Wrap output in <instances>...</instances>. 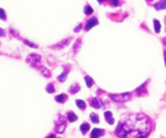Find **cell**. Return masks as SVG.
Instances as JSON below:
<instances>
[{"label": "cell", "mask_w": 166, "mask_h": 138, "mask_svg": "<svg viewBox=\"0 0 166 138\" xmlns=\"http://www.w3.org/2000/svg\"><path fill=\"white\" fill-rule=\"evenodd\" d=\"M152 130L151 119L144 113L129 115L116 126L115 134L120 138H126L129 134L137 132L134 138H146Z\"/></svg>", "instance_id": "cell-1"}, {"label": "cell", "mask_w": 166, "mask_h": 138, "mask_svg": "<svg viewBox=\"0 0 166 138\" xmlns=\"http://www.w3.org/2000/svg\"><path fill=\"white\" fill-rule=\"evenodd\" d=\"M26 63H27L31 67H33V69L38 70V71H39V72H40L44 77H46V78L51 77L50 71H49L46 67H44V66L42 65V57H40L39 54L31 53L30 56H27V58H26Z\"/></svg>", "instance_id": "cell-2"}, {"label": "cell", "mask_w": 166, "mask_h": 138, "mask_svg": "<svg viewBox=\"0 0 166 138\" xmlns=\"http://www.w3.org/2000/svg\"><path fill=\"white\" fill-rule=\"evenodd\" d=\"M67 121L68 119H65L63 115H59L57 117V119L55 122V132L56 134H63L65 131V129H67Z\"/></svg>", "instance_id": "cell-3"}, {"label": "cell", "mask_w": 166, "mask_h": 138, "mask_svg": "<svg viewBox=\"0 0 166 138\" xmlns=\"http://www.w3.org/2000/svg\"><path fill=\"white\" fill-rule=\"evenodd\" d=\"M132 95L129 92H125V93H120V95H109V98L116 103H126L131 99Z\"/></svg>", "instance_id": "cell-4"}, {"label": "cell", "mask_w": 166, "mask_h": 138, "mask_svg": "<svg viewBox=\"0 0 166 138\" xmlns=\"http://www.w3.org/2000/svg\"><path fill=\"white\" fill-rule=\"evenodd\" d=\"M148 85V80H146L144 84H141L139 87H137L135 90V95L138 97H141V96H146L147 95V90H146V86Z\"/></svg>", "instance_id": "cell-5"}, {"label": "cell", "mask_w": 166, "mask_h": 138, "mask_svg": "<svg viewBox=\"0 0 166 138\" xmlns=\"http://www.w3.org/2000/svg\"><path fill=\"white\" fill-rule=\"evenodd\" d=\"M96 25H98V20H97V18L93 17V18H90V19L87 20V22H85V25H84V30H85V31H89V30H91L93 27H95Z\"/></svg>", "instance_id": "cell-6"}, {"label": "cell", "mask_w": 166, "mask_h": 138, "mask_svg": "<svg viewBox=\"0 0 166 138\" xmlns=\"http://www.w3.org/2000/svg\"><path fill=\"white\" fill-rule=\"evenodd\" d=\"M70 41H71V38H67V39H64V40L59 41L57 45L51 46V48H54V50H62V48H64L65 46H68Z\"/></svg>", "instance_id": "cell-7"}, {"label": "cell", "mask_w": 166, "mask_h": 138, "mask_svg": "<svg viewBox=\"0 0 166 138\" xmlns=\"http://www.w3.org/2000/svg\"><path fill=\"white\" fill-rule=\"evenodd\" d=\"M89 104L94 108V109H100L102 106H104V104L102 103V100H100L98 98H90L89 100Z\"/></svg>", "instance_id": "cell-8"}, {"label": "cell", "mask_w": 166, "mask_h": 138, "mask_svg": "<svg viewBox=\"0 0 166 138\" xmlns=\"http://www.w3.org/2000/svg\"><path fill=\"white\" fill-rule=\"evenodd\" d=\"M104 135V130L102 129H98V128H95L91 130V134H90V138H100Z\"/></svg>", "instance_id": "cell-9"}, {"label": "cell", "mask_w": 166, "mask_h": 138, "mask_svg": "<svg viewBox=\"0 0 166 138\" xmlns=\"http://www.w3.org/2000/svg\"><path fill=\"white\" fill-rule=\"evenodd\" d=\"M104 118H106V121H107V123L109 124V125H113L114 124V118H113V113L110 112V111H106L104 112Z\"/></svg>", "instance_id": "cell-10"}, {"label": "cell", "mask_w": 166, "mask_h": 138, "mask_svg": "<svg viewBox=\"0 0 166 138\" xmlns=\"http://www.w3.org/2000/svg\"><path fill=\"white\" fill-rule=\"evenodd\" d=\"M68 73H69V70L65 67V69H64V71H63V72H62V73L57 77V80H58V82H61V83L65 82V79H67V77H68Z\"/></svg>", "instance_id": "cell-11"}, {"label": "cell", "mask_w": 166, "mask_h": 138, "mask_svg": "<svg viewBox=\"0 0 166 138\" xmlns=\"http://www.w3.org/2000/svg\"><path fill=\"white\" fill-rule=\"evenodd\" d=\"M55 100L57 103H65L68 100V96L65 93H61V95H58V96L55 97Z\"/></svg>", "instance_id": "cell-12"}, {"label": "cell", "mask_w": 166, "mask_h": 138, "mask_svg": "<svg viewBox=\"0 0 166 138\" xmlns=\"http://www.w3.org/2000/svg\"><path fill=\"white\" fill-rule=\"evenodd\" d=\"M81 90V86L77 84V83H75V84H73L70 87H69V92L71 93V95H75V93H77L79 91Z\"/></svg>", "instance_id": "cell-13"}, {"label": "cell", "mask_w": 166, "mask_h": 138, "mask_svg": "<svg viewBox=\"0 0 166 138\" xmlns=\"http://www.w3.org/2000/svg\"><path fill=\"white\" fill-rule=\"evenodd\" d=\"M154 8L157 11H162V9H166V0H160L159 2H157L154 5Z\"/></svg>", "instance_id": "cell-14"}, {"label": "cell", "mask_w": 166, "mask_h": 138, "mask_svg": "<svg viewBox=\"0 0 166 138\" xmlns=\"http://www.w3.org/2000/svg\"><path fill=\"white\" fill-rule=\"evenodd\" d=\"M67 119H68L69 122L74 123V122H76V121H77V116H76L73 111H69V112L67 113Z\"/></svg>", "instance_id": "cell-15"}, {"label": "cell", "mask_w": 166, "mask_h": 138, "mask_svg": "<svg viewBox=\"0 0 166 138\" xmlns=\"http://www.w3.org/2000/svg\"><path fill=\"white\" fill-rule=\"evenodd\" d=\"M80 130H81L82 135H85L90 130V125L88 123H83V124H81V126H80Z\"/></svg>", "instance_id": "cell-16"}, {"label": "cell", "mask_w": 166, "mask_h": 138, "mask_svg": "<svg viewBox=\"0 0 166 138\" xmlns=\"http://www.w3.org/2000/svg\"><path fill=\"white\" fill-rule=\"evenodd\" d=\"M84 80H85V84H87V86H88L89 89L94 85V80H93L91 77H89V76H84Z\"/></svg>", "instance_id": "cell-17"}, {"label": "cell", "mask_w": 166, "mask_h": 138, "mask_svg": "<svg viewBox=\"0 0 166 138\" xmlns=\"http://www.w3.org/2000/svg\"><path fill=\"white\" fill-rule=\"evenodd\" d=\"M76 105H77L79 109H81V110H85V108H87L85 102L82 100V99H76Z\"/></svg>", "instance_id": "cell-18"}, {"label": "cell", "mask_w": 166, "mask_h": 138, "mask_svg": "<svg viewBox=\"0 0 166 138\" xmlns=\"http://www.w3.org/2000/svg\"><path fill=\"white\" fill-rule=\"evenodd\" d=\"M83 12H84V14H87V15H90V14H93L94 9L91 8V6H89V5H85V6H84V9H83Z\"/></svg>", "instance_id": "cell-19"}, {"label": "cell", "mask_w": 166, "mask_h": 138, "mask_svg": "<svg viewBox=\"0 0 166 138\" xmlns=\"http://www.w3.org/2000/svg\"><path fill=\"white\" fill-rule=\"evenodd\" d=\"M153 25H154V31H156L157 33H159V32H160V21L157 20V19H154V20H153Z\"/></svg>", "instance_id": "cell-20"}, {"label": "cell", "mask_w": 166, "mask_h": 138, "mask_svg": "<svg viewBox=\"0 0 166 138\" xmlns=\"http://www.w3.org/2000/svg\"><path fill=\"white\" fill-rule=\"evenodd\" d=\"M90 119H91V122H93V123H95V124H97V123L100 122L98 116H97L95 112H91V113H90Z\"/></svg>", "instance_id": "cell-21"}, {"label": "cell", "mask_w": 166, "mask_h": 138, "mask_svg": "<svg viewBox=\"0 0 166 138\" xmlns=\"http://www.w3.org/2000/svg\"><path fill=\"white\" fill-rule=\"evenodd\" d=\"M46 92L48 93H54L55 92V85L52 83H50V84L46 85Z\"/></svg>", "instance_id": "cell-22"}, {"label": "cell", "mask_w": 166, "mask_h": 138, "mask_svg": "<svg viewBox=\"0 0 166 138\" xmlns=\"http://www.w3.org/2000/svg\"><path fill=\"white\" fill-rule=\"evenodd\" d=\"M81 43H82L81 39H77V40H76L75 46H74V53H75V54L77 53V51H79V48H80V46H81Z\"/></svg>", "instance_id": "cell-23"}, {"label": "cell", "mask_w": 166, "mask_h": 138, "mask_svg": "<svg viewBox=\"0 0 166 138\" xmlns=\"http://www.w3.org/2000/svg\"><path fill=\"white\" fill-rule=\"evenodd\" d=\"M19 39H21V38H19ZM21 41H23V43H25V44H26L27 46H30V47H35V48H37V47H38V46H37L36 44H33V43L29 41L27 39H21Z\"/></svg>", "instance_id": "cell-24"}, {"label": "cell", "mask_w": 166, "mask_h": 138, "mask_svg": "<svg viewBox=\"0 0 166 138\" xmlns=\"http://www.w3.org/2000/svg\"><path fill=\"white\" fill-rule=\"evenodd\" d=\"M0 19L4 20V21L7 19V17H6V12H5L2 8H0Z\"/></svg>", "instance_id": "cell-25"}, {"label": "cell", "mask_w": 166, "mask_h": 138, "mask_svg": "<svg viewBox=\"0 0 166 138\" xmlns=\"http://www.w3.org/2000/svg\"><path fill=\"white\" fill-rule=\"evenodd\" d=\"M109 2H110V5L114 6V7H116V6L120 5V0H109Z\"/></svg>", "instance_id": "cell-26"}, {"label": "cell", "mask_w": 166, "mask_h": 138, "mask_svg": "<svg viewBox=\"0 0 166 138\" xmlns=\"http://www.w3.org/2000/svg\"><path fill=\"white\" fill-rule=\"evenodd\" d=\"M81 28H82V24H79V26H76V27L74 28V32H76V33H77V32H80V31H81Z\"/></svg>", "instance_id": "cell-27"}, {"label": "cell", "mask_w": 166, "mask_h": 138, "mask_svg": "<svg viewBox=\"0 0 166 138\" xmlns=\"http://www.w3.org/2000/svg\"><path fill=\"white\" fill-rule=\"evenodd\" d=\"M5 35V31L2 28H0V37H4Z\"/></svg>", "instance_id": "cell-28"}, {"label": "cell", "mask_w": 166, "mask_h": 138, "mask_svg": "<svg viewBox=\"0 0 166 138\" xmlns=\"http://www.w3.org/2000/svg\"><path fill=\"white\" fill-rule=\"evenodd\" d=\"M46 138H56V136H55V134H51V135H49Z\"/></svg>", "instance_id": "cell-29"}, {"label": "cell", "mask_w": 166, "mask_h": 138, "mask_svg": "<svg viewBox=\"0 0 166 138\" xmlns=\"http://www.w3.org/2000/svg\"><path fill=\"white\" fill-rule=\"evenodd\" d=\"M164 59H165V66H166V50L165 52H164Z\"/></svg>", "instance_id": "cell-30"}, {"label": "cell", "mask_w": 166, "mask_h": 138, "mask_svg": "<svg viewBox=\"0 0 166 138\" xmlns=\"http://www.w3.org/2000/svg\"><path fill=\"white\" fill-rule=\"evenodd\" d=\"M163 43H164V45L166 46V38H164V39H163Z\"/></svg>", "instance_id": "cell-31"}, {"label": "cell", "mask_w": 166, "mask_h": 138, "mask_svg": "<svg viewBox=\"0 0 166 138\" xmlns=\"http://www.w3.org/2000/svg\"><path fill=\"white\" fill-rule=\"evenodd\" d=\"M98 2H104V1H108V0H97Z\"/></svg>", "instance_id": "cell-32"}, {"label": "cell", "mask_w": 166, "mask_h": 138, "mask_svg": "<svg viewBox=\"0 0 166 138\" xmlns=\"http://www.w3.org/2000/svg\"><path fill=\"white\" fill-rule=\"evenodd\" d=\"M147 1H148V2H151V1H153V0H147Z\"/></svg>", "instance_id": "cell-33"}, {"label": "cell", "mask_w": 166, "mask_h": 138, "mask_svg": "<svg viewBox=\"0 0 166 138\" xmlns=\"http://www.w3.org/2000/svg\"><path fill=\"white\" fill-rule=\"evenodd\" d=\"M165 22H166V18H165Z\"/></svg>", "instance_id": "cell-34"}]
</instances>
